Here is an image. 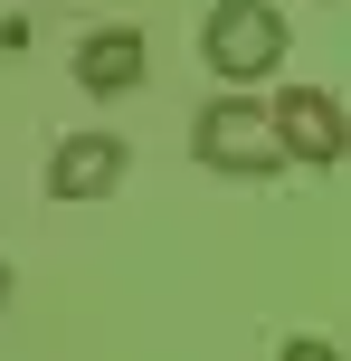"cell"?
<instances>
[{"instance_id":"cell-1","label":"cell","mask_w":351,"mask_h":361,"mask_svg":"<svg viewBox=\"0 0 351 361\" xmlns=\"http://www.w3.org/2000/svg\"><path fill=\"white\" fill-rule=\"evenodd\" d=\"M200 67L219 86H257V76L285 67V10L276 0H219L200 19Z\"/></svg>"},{"instance_id":"cell-2","label":"cell","mask_w":351,"mask_h":361,"mask_svg":"<svg viewBox=\"0 0 351 361\" xmlns=\"http://www.w3.org/2000/svg\"><path fill=\"white\" fill-rule=\"evenodd\" d=\"M190 152H200L219 180H276V171H285L276 133H266V105H247V95H219V105H200V124H190Z\"/></svg>"},{"instance_id":"cell-3","label":"cell","mask_w":351,"mask_h":361,"mask_svg":"<svg viewBox=\"0 0 351 361\" xmlns=\"http://www.w3.org/2000/svg\"><path fill=\"white\" fill-rule=\"evenodd\" d=\"M266 133H276L285 162L333 171V162H342V105H333V86H285L276 105H266Z\"/></svg>"},{"instance_id":"cell-4","label":"cell","mask_w":351,"mask_h":361,"mask_svg":"<svg viewBox=\"0 0 351 361\" xmlns=\"http://www.w3.org/2000/svg\"><path fill=\"white\" fill-rule=\"evenodd\" d=\"M124 171H133L124 133H67L48 152V200H105V190H124Z\"/></svg>"},{"instance_id":"cell-5","label":"cell","mask_w":351,"mask_h":361,"mask_svg":"<svg viewBox=\"0 0 351 361\" xmlns=\"http://www.w3.org/2000/svg\"><path fill=\"white\" fill-rule=\"evenodd\" d=\"M76 86L86 95H133V86H152V38L143 29H95V38H76Z\"/></svg>"},{"instance_id":"cell-6","label":"cell","mask_w":351,"mask_h":361,"mask_svg":"<svg viewBox=\"0 0 351 361\" xmlns=\"http://www.w3.org/2000/svg\"><path fill=\"white\" fill-rule=\"evenodd\" d=\"M276 361H342V352H333V343H323V333H295V343H285Z\"/></svg>"},{"instance_id":"cell-7","label":"cell","mask_w":351,"mask_h":361,"mask_svg":"<svg viewBox=\"0 0 351 361\" xmlns=\"http://www.w3.org/2000/svg\"><path fill=\"white\" fill-rule=\"evenodd\" d=\"M0 305H10V267H0Z\"/></svg>"}]
</instances>
